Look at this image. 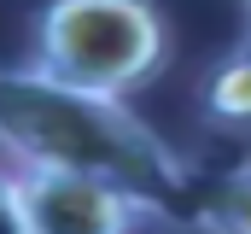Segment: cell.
Segmentation results:
<instances>
[{
    "label": "cell",
    "mask_w": 251,
    "mask_h": 234,
    "mask_svg": "<svg viewBox=\"0 0 251 234\" xmlns=\"http://www.w3.org/2000/svg\"><path fill=\"white\" fill-rule=\"evenodd\" d=\"M199 106H204V117H210L216 129H246L251 135V35L234 41L228 53L210 64Z\"/></svg>",
    "instance_id": "cell-4"
},
{
    "label": "cell",
    "mask_w": 251,
    "mask_h": 234,
    "mask_svg": "<svg viewBox=\"0 0 251 234\" xmlns=\"http://www.w3.org/2000/svg\"><path fill=\"white\" fill-rule=\"evenodd\" d=\"M24 229L29 234H134L152 205L105 176L76 170H41V164H6Z\"/></svg>",
    "instance_id": "cell-3"
},
{
    "label": "cell",
    "mask_w": 251,
    "mask_h": 234,
    "mask_svg": "<svg viewBox=\"0 0 251 234\" xmlns=\"http://www.w3.org/2000/svg\"><path fill=\"white\" fill-rule=\"evenodd\" d=\"M0 164L105 176L134 199H146L152 211H164L187 187L181 158L123 100L82 94L70 82L41 76L35 64L0 70Z\"/></svg>",
    "instance_id": "cell-1"
},
{
    "label": "cell",
    "mask_w": 251,
    "mask_h": 234,
    "mask_svg": "<svg viewBox=\"0 0 251 234\" xmlns=\"http://www.w3.org/2000/svg\"><path fill=\"white\" fill-rule=\"evenodd\" d=\"M204 229L210 234H251V164L228 170L204 199Z\"/></svg>",
    "instance_id": "cell-5"
},
{
    "label": "cell",
    "mask_w": 251,
    "mask_h": 234,
    "mask_svg": "<svg viewBox=\"0 0 251 234\" xmlns=\"http://www.w3.org/2000/svg\"><path fill=\"white\" fill-rule=\"evenodd\" d=\"M0 234H29V229H24V211H18V193H12L6 164H0Z\"/></svg>",
    "instance_id": "cell-6"
},
{
    "label": "cell",
    "mask_w": 251,
    "mask_h": 234,
    "mask_svg": "<svg viewBox=\"0 0 251 234\" xmlns=\"http://www.w3.org/2000/svg\"><path fill=\"white\" fill-rule=\"evenodd\" d=\"M29 64L82 94L128 100L170 64V24L152 0H47Z\"/></svg>",
    "instance_id": "cell-2"
},
{
    "label": "cell",
    "mask_w": 251,
    "mask_h": 234,
    "mask_svg": "<svg viewBox=\"0 0 251 234\" xmlns=\"http://www.w3.org/2000/svg\"><path fill=\"white\" fill-rule=\"evenodd\" d=\"M246 12H251V0H246Z\"/></svg>",
    "instance_id": "cell-7"
}]
</instances>
